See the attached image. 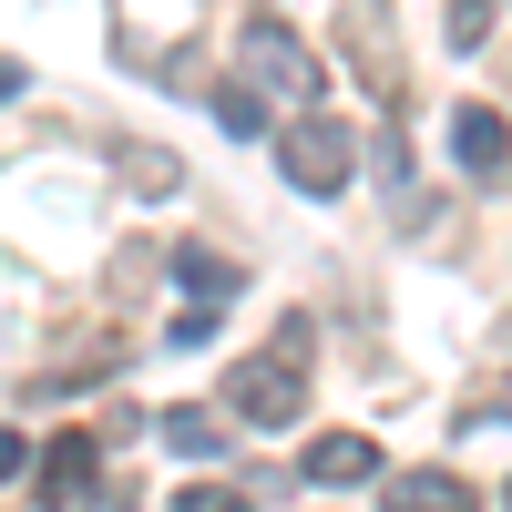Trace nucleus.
Here are the masks:
<instances>
[{
	"instance_id": "1",
	"label": "nucleus",
	"mask_w": 512,
	"mask_h": 512,
	"mask_svg": "<svg viewBox=\"0 0 512 512\" xmlns=\"http://www.w3.org/2000/svg\"><path fill=\"white\" fill-rule=\"evenodd\" d=\"M236 72H246L267 103H318V52H308L277 11H256V21L236 31Z\"/></svg>"
},
{
	"instance_id": "13",
	"label": "nucleus",
	"mask_w": 512,
	"mask_h": 512,
	"mask_svg": "<svg viewBox=\"0 0 512 512\" xmlns=\"http://www.w3.org/2000/svg\"><path fill=\"white\" fill-rule=\"evenodd\" d=\"M21 461H31V441H21V431H0V482H21Z\"/></svg>"
},
{
	"instance_id": "16",
	"label": "nucleus",
	"mask_w": 512,
	"mask_h": 512,
	"mask_svg": "<svg viewBox=\"0 0 512 512\" xmlns=\"http://www.w3.org/2000/svg\"><path fill=\"white\" fill-rule=\"evenodd\" d=\"M502 512H512V482H502Z\"/></svg>"
},
{
	"instance_id": "2",
	"label": "nucleus",
	"mask_w": 512,
	"mask_h": 512,
	"mask_svg": "<svg viewBox=\"0 0 512 512\" xmlns=\"http://www.w3.org/2000/svg\"><path fill=\"white\" fill-rule=\"evenodd\" d=\"M277 164H287L297 195H349V175H359V134H349L338 113H297L287 134H277Z\"/></svg>"
},
{
	"instance_id": "3",
	"label": "nucleus",
	"mask_w": 512,
	"mask_h": 512,
	"mask_svg": "<svg viewBox=\"0 0 512 512\" xmlns=\"http://www.w3.org/2000/svg\"><path fill=\"white\" fill-rule=\"evenodd\" d=\"M226 410L246 420V431H287L297 410H308V359H287V349H256L226 369Z\"/></svg>"
},
{
	"instance_id": "12",
	"label": "nucleus",
	"mask_w": 512,
	"mask_h": 512,
	"mask_svg": "<svg viewBox=\"0 0 512 512\" xmlns=\"http://www.w3.org/2000/svg\"><path fill=\"white\" fill-rule=\"evenodd\" d=\"M175 512H246V492H236V482H185Z\"/></svg>"
},
{
	"instance_id": "5",
	"label": "nucleus",
	"mask_w": 512,
	"mask_h": 512,
	"mask_svg": "<svg viewBox=\"0 0 512 512\" xmlns=\"http://www.w3.org/2000/svg\"><path fill=\"white\" fill-rule=\"evenodd\" d=\"M451 154H461V175L492 185L502 164H512V123H502L492 103H461V113H451Z\"/></svg>"
},
{
	"instance_id": "8",
	"label": "nucleus",
	"mask_w": 512,
	"mask_h": 512,
	"mask_svg": "<svg viewBox=\"0 0 512 512\" xmlns=\"http://www.w3.org/2000/svg\"><path fill=\"white\" fill-rule=\"evenodd\" d=\"M175 287L195 297V308H226V297L246 287V267L236 256H205V246H175Z\"/></svg>"
},
{
	"instance_id": "6",
	"label": "nucleus",
	"mask_w": 512,
	"mask_h": 512,
	"mask_svg": "<svg viewBox=\"0 0 512 512\" xmlns=\"http://www.w3.org/2000/svg\"><path fill=\"white\" fill-rule=\"evenodd\" d=\"M379 502H390V512H482V492L461 482V472H441V461H431V472H390Z\"/></svg>"
},
{
	"instance_id": "10",
	"label": "nucleus",
	"mask_w": 512,
	"mask_h": 512,
	"mask_svg": "<svg viewBox=\"0 0 512 512\" xmlns=\"http://www.w3.org/2000/svg\"><path fill=\"white\" fill-rule=\"evenodd\" d=\"M216 123H226V134H267V93H256V82H216Z\"/></svg>"
},
{
	"instance_id": "15",
	"label": "nucleus",
	"mask_w": 512,
	"mask_h": 512,
	"mask_svg": "<svg viewBox=\"0 0 512 512\" xmlns=\"http://www.w3.org/2000/svg\"><path fill=\"white\" fill-rule=\"evenodd\" d=\"M11 93H21V62H11V52H0V103H11Z\"/></svg>"
},
{
	"instance_id": "14",
	"label": "nucleus",
	"mask_w": 512,
	"mask_h": 512,
	"mask_svg": "<svg viewBox=\"0 0 512 512\" xmlns=\"http://www.w3.org/2000/svg\"><path fill=\"white\" fill-rule=\"evenodd\" d=\"M82 512H134V492H123V482H93V502H82Z\"/></svg>"
},
{
	"instance_id": "7",
	"label": "nucleus",
	"mask_w": 512,
	"mask_h": 512,
	"mask_svg": "<svg viewBox=\"0 0 512 512\" xmlns=\"http://www.w3.org/2000/svg\"><path fill=\"white\" fill-rule=\"evenodd\" d=\"M93 472H103V441H93V431H62L52 451H41V502H82Z\"/></svg>"
},
{
	"instance_id": "4",
	"label": "nucleus",
	"mask_w": 512,
	"mask_h": 512,
	"mask_svg": "<svg viewBox=\"0 0 512 512\" xmlns=\"http://www.w3.org/2000/svg\"><path fill=\"white\" fill-rule=\"evenodd\" d=\"M297 482H318V492H359V482H390V461H379L369 431H318L308 461H297Z\"/></svg>"
},
{
	"instance_id": "11",
	"label": "nucleus",
	"mask_w": 512,
	"mask_h": 512,
	"mask_svg": "<svg viewBox=\"0 0 512 512\" xmlns=\"http://www.w3.org/2000/svg\"><path fill=\"white\" fill-rule=\"evenodd\" d=\"M451 52H482V41H492V0H451Z\"/></svg>"
},
{
	"instance_id": "9",
	"label": "nucleus",
	"mask_w": 512,
	"mask_h": 512,
	"mask_svg": "<svg viewBox=\"0 0 512 512\" xmlns=\"http://www.w3.org/2000/svg\"><path fill=\"white\" fill-rule=\"evenodd\" d=\"M164 451L216 461V451H226V420H216V410H164Z\"/></svg>"
}]
</instances>
